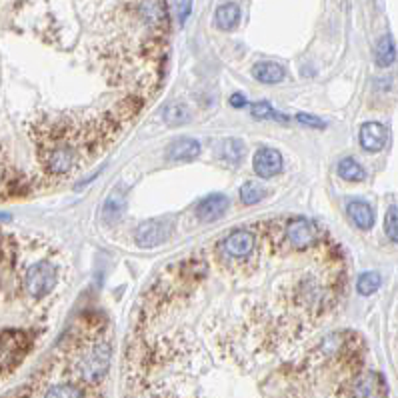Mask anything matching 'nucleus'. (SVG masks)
<instances>
[{"mask_svg":"<svg viewBox=\"0 0 398 398\" xmlns=\"http://www.w3.org/2000/svg\"><path fill=\"white\" fill-rule=\"evenodd\" d=\"M192 2H194V0H175L178 23L180 24H184L188 21V16H190V12H192Z\"/></svg>","mask_w":398,"mask_h":398,"instance_id":"obj_24","label":"nucleus"},{"mask_svg":"<svg viewBox=\"0 0 398 398\" xmlns=\"http://www.w3.org/2000/svg\"><path fill=\"white\" fill-rule=\"evenodd\" d=\"M172 234V224L162 219L156 221L143 222L136 231H134V243L140 248H155L165 244Z\"/></svg>","mask_w":398,"mask_h":398,"instance_id":"obj_5","label":"nucleus"},{"mask_svg":"<svg viewBox=\"0 0 398 398\" xmlns=\"http://www.w3.org/2000/svg\"><path fill=\"white\" fill-rule=\"evenodd\" d=\"M388 133L385 128V124L380 122H365L360 126V133H358V140H360V146L365 148L366 153H380L387 144Z\"/></svg>","mask_w":398,"mask_h":398,"instance_id":"obj_8","label":"nucleus"},{"mask_svg":"<svg viewBox=\"0 0 398 398\" xmlns=\"http://www.w3.org/2000/svg\"><path fill=\"white\" fill-rule=\"evenodd\" d=\"M380 288V275L378 272H363L360 277H358V282H356V290H358V294H363V297H370V294H375L376 290Z\"/></svg>","mask_w":398,"mask_h":398,"instance_id":"obj_19","label":"nucleus"},{"mask_svg":"<svg viewBox=\"0 0 398 398\" xmlns=\"http://www.w3.org/2000/svg\"><path fill=\"white\" fill-rule=\"evenodd\" d=\"M336 172L346 182H363L366 178V170L354 158H343L336 166Z\"/></svg>","mask_w":398,"mask_h":398,"instance_id":"obj_16","label":"nucleus"},{"mask_svg":"<svg viewBox=\"0 0 398 398\" xmlns=\"http://www.w3.org/2000/svg\"><path fill=\"white\" fill-rule=\"evenodd\" d=\"M40 158H43L46 172L62 177L77 166L78 150L74 148V144L67 143V140H55V143L46 146Z\"/></svg>","mask_w":398,"mask_h":398,"instance_id":"obj_2","label":"nucleus"},{"mask_svg":"<svg viewBox=\"0 0 398 398\" xmlns=\"http://www.w3.org/2000/svg\"><path fill=\"white\" fill-rule=\"evenodd\" d=\"M387 382L376 372H365L353 382V398H385Z\"/></svg>","mask_w":398,"mask_h":398,"instance_id":"obj_7","label":"nucleus"},{"mask_svg":"<svg viewBox=\"0 0 398 398\" xmlns=\"http://www.w3.org/2000/svg\"><path fill=\"white\" fill-rule=\"evenodd\" d=\"M346 212L350 216V221L360 228V231H370L375 226V212L370 209V204L365 200H350L346 204Z\"/></svg>","mask_w":398,"mask_h":398,"instance_id":"obj_12","label":"nucleus"},{"mask_svg":"<svg viewBox=\"0 0 398 398\" xmlns=\"http://www.w3.org/2000/svg\"><path fill=\"white\" fill-rule=\"evenodd\" d=\"M228 211V199L224 194H209L202 199L197 206V216L202 222H212L221 219L224 212Z\"/></svg>","mask_w":398,"mask_h":398,"instance_id":"obj_11","label":"nucleus"},{"mask_svg":"<svg viewBox=\"0 0 398 398\" xmlns=\"http://www.w3.org/2000/svg\"><path fill=\"white\" fill-rule=\"evenodd\" d=\"M202 146L197 138H177L166 146V156L170 160H177V162H190L194 158H199Z\"/></svg>","mask_w":398,"mask_h":398,"instance_id":"obj_10","label":"nucleus"},{"mask_svg":"<svg viewBox=\"0 0 398 398\" xmlns=\"http://www.w3.org/2000/svg\"><path fill=\"white\" fill-rule=\"evenodd\" d=\"M111 346L106 343H99L94 346H90L87 353L82 354L80 363H78V370L80 376L87 380V382H100L106 372H109V366H111Z\"/></svg>","mask_w":398,"mask_h":398,"instance_id":"obj_3","label":"nucleus"},{"mask_svg":"<svg viewBox=\"0 0 398 398\" xmlns=\"http://www.w3.org/2000/svg\"><path fill=\"white\" fill-rule=\"evenodd\" d=\"M385 233L392 243H398V206H390L385 216Z\"/></svg>","mask_w":398,"mask_h":398,"instance_id":"obj_23","label":"nucleus"},{"mask_svg":"<svg viewBox=\"0 0 398 398\" xmlns=\"http://www.w3.org/2000/svg\"><path fill=\"white\" fill-rule=\"evenodd\" d=\"M253 248H255V234L250 231H244V228L231 233L222 243V250L233 258H243V256L250 255Z\"/></svg>","mask_w":398,"mask_h":398,"instance_id":"obj_9","label":"nucleus"},{"mask_svg":"<svg viewBox=\"0 0 398 398\" xmlns=\"http://www.w3.org/2000/svg\"><path fill=\"white\" fill-rule=\"evenodd\" d=\"M253 168H255L256 177L260 178H275L282 172L284 168V160L282 155L277 148H258L255 158H253Z\"/></svg>","mask_w":398,"mask_h":398,"instance_id":"obj_6","label":"nucleus"},{"mask_svg":"<svg viewBox=\"0 0 398 398\" xmlns=\"http://www.w3.org/2000/svg\"><path fill=\"white\" fill-rule=\"evenodd\" d=\"M266 197V188L258 182H244L241 187V200L244 204H258Z\"/></svg>","mask_w":398,"mask_h":398,"instance_id":"obj_21","label":"nucleus"},{"mask_svg":"<svg viewBox=\"0 0 398 398\" xmlns=\"http://www.w3.org/2000/svg\"><path fill=\"white\" fill-rule=\"evenodd\" d=\"M241 23V6L234 2H224L214 12V24L221 31H233Z\"/></svg>","mask_w":398,"mask_h":398,"instance_id":"obj_15","label":"nucleus"},{"mask_svg":"<svg viewBox=\"0 0 398 398\" xmlns=\"http://www.w3.org/2000/svg\"><path fill=\"white\" fill-rule=\"evenodd\" d=\"M284 68L280 67L278 62H272V60H262V62H256L253 67V77L262 82V84H278L284 80Z\"/></svg>","mask_w":398,"mask_h":398,"instance_id":"obj_13","label":"nucleus"},{"mask_svg":"<svg viewBox=\"0 0 398 398\" xmlns=\"http://www.w3.org/2000/svg\"><path fill=\"white\" fill-rule=\"evenodd\" d=\"M45 398H82V392L72 385H56L46 392Z\"/></svg>","mask_w":398,"mask_h":398,"instance_id":"obj_22","label":"nucleus"},{"mask_svg":"<svg viewBox=\"0 0 398 398\" xmlns=\"http://www.w3.org/2000/svg\"><path fill=\"white\" fill-rule=\"evenodd\" d=\"M58 282V268L48 260H40L26 270L24 277V288L31 299H45Z\"/></svg>","mask_w":398,"mask_h":398,"instance_id":"obj_1","label":"nucleus"},{"mask_svg":"<svg viewBox=\"0 0 398 398\" xmlns=\"http://www.w3.org/2000/svg\"><path fill=\"white\" fill-rule=\"evenodd\" d=\"M244 153H246V148H244V143L241 138H224V140H221V144L216 146V155H219V158H222L226 165H241L244 158Z\"/></svg>","mask_w":398,"mask_h":398,"instance_id":"obj_14","label":"nucleus"},{"mask_svg":"<svg viewBox=\"0 0 398 398\" xmlns=\"http://www.w3.org/2000/svg\"><path fill=\"white\" fill-rule=\"evenodd\" d=\"M231 104H233L234 109H244V106H246V99H244V94H241V92H234L233 96H231Z\"/></svg>","mask_w":398,"mask_h":398,"instance_id":"obj_26","label":"nucleus"},{"mask_svg":"<svg viewBox=\"0 0 398 398\" xmlns=\"http://www.w3.org/2000/svg\"><path fill=\"white\" fill-rule=\"evenodd\" d=\"M376 65L380 68L390 67L394 60H397V46H394V40L390 36H382L376 45Z\"/></svg>","mask_w":398,"mask_h":398,"instance_id":"obj_17","label":"nucleus"},{"mask_svg":"<svg viewBox=\"0 0 398 398\" xmlns=\"http://www.w3.org/2000/svg\"><path fill=\"white\" fill-rule=\"evenodd\" d=\"M284 236L287 243L294 250H309L319 243V226L309 219H290L284 226Z\"/></svg>","mask_w":398,"mask_h":398,"instance_id":"obj_4","label":"nucleus"},{"mask_svg":"<svg viewBox=\"0 0 398 398\" xmlns=\"http://www.w3.org/2000/svg\"><path fill=\"white\" fill-rule=\"evenodd\" d=\"M253 116L258 118V121H282L287 122L288 116L287 114H280V112L275 111V106L272 104H268V102H258V104H253Z\"/></svg>","mask_w":398,"mask_h":398,"instance_id":"obj_20","label":"nucleus"},{"mask_svg":"<svg viewBox=\"0 0 398 398\" xmlns=\"http://www.w3.org/2000/svg\"><path fill=\"white\" fill-rule=\"evenodd\" d=\"M297 121L304 126H310V128H324L326 126V122L321 121L319 116H312V114H299Z\"/></svg>","mask_w":398,"mask_h":398,"instance_id":"obj_25","label":"nucleus"},{"mask_svg":"<svg viewBox=\"0 0 398 398\" xmlns=\"http://www.w3.org/2000/svg\"><path fill=\"white\" fill-rule=\"evenodd\" d=\"M162 118L170 126H180V124H184L190 118V111H188L187 104H182V102H172L162 111Z\"/></svg>","mask_w":398,"mask_h":398,"instance_id":"obj_18","label":"nucleus"}]
</instances>
